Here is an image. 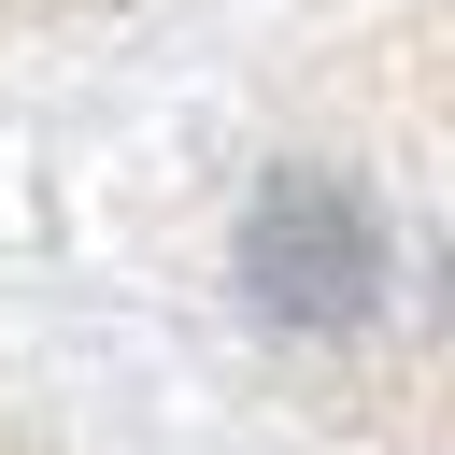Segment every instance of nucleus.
I'll list each match as a JSON object with an SVG mask.
<instances>
[{
  "label": "nucleus",
  "mask_w": 455,
  "mask_h": 455,
  "mask_svg": "<svg viewBox=\"0 0 455 455\" xmlns=\"http://www.w3.org/2000/svg\"><path fill=\"white\" fill-rule=\"evenodd\" d=\"M0 455H57V441H43V427H28L14 398H0Z\"/></svg>",
  "instance_id": "nucleus-2"
},
{
  "label": "nucleus",
  "mask_w": 455,
  "mask_h": 455,
  "mask_svg": "<svg viewBox=\"0 0 455 455\" xmlns=\"http://www.w3.org/2000/svg\"><path fill=\"white\" fill-rule=\"evenodd\" d=\"M114 14H156V0H0V43H43V28H114Z\"/></svg>",
  "instance_id": "nucleus-1"
}]
</instances>
